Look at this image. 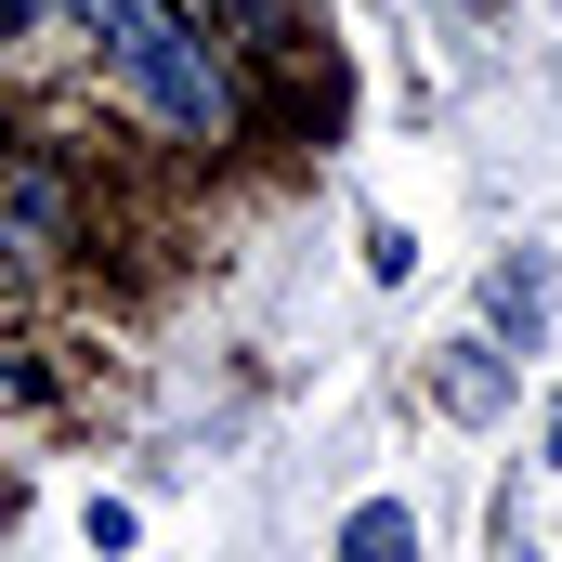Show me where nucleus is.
Here are the masks:
<instances>
[{
    "label": "nucleus",
    "mask_w": 562,
    "mask_h": 562,
    "mask_svg": "<svg viewBox=\"0 0 562 562\" xmlns=\"http://www.w3.org/2000/svg\"><path fill=\"white\" fill-rule=\"evenodd\" d=\"M0 26H13V0H0Z\"/></svg>",
    "instance_id": "39448f33"
},
{
    "label": "nucleus",
    "mask_w": 562,
    "mask_h": 562,
    "mask_svg": "<svg viewBox=\"0 0 562 562\" xmlns=\"http://www.w3.org/2000/svg\"><path fill=\"white\" fill-rule=\"evenodd\" d=\"M79 26H92V53L132 79V105L157 119V132H196V144H223V132H236L223 40H210L183 0H79Z\"/></svg>",
    "instance_id": "f257e3e1"
},
{
    "label": "nucleus",
    "mask_w": 562,
    "mask_h": 562,
    "mask_svg": "<svg viewBox=\"0 0 562 562\" xmlns=\"http://www.w3.org/2000/svg\"><path fill=\"white\" fill-rule=\"evenodd\" d=\"M340 562H419V510H406V497H367V510L340 524Z\"/></svg>",
    "instance_id": "7ed1b4c3"
},
{
    "label": "nucleus",
    "mask_w": 562,
    "mask_h": 562,
    "mask_svg": "<svg viewBox=\"0 0 562 562\" xmlns=\"http://www.w3.org/2000/svg\"><path fill=\"white\" fill-rule=\"evenodd\" d=\"M484 314L537 353V327H550V262H537V249H524V262H497V276H484Z\"/></svg>",
    "instance_id": "f03ea898"
},
{
    "label": "nucleus",
    "mask_w": 562,
    "mask_h": 562,
    "mask_svg": "<svg viewBox=\"0 0 562 562\" xmlns=\"http://www.w3.org/2000/svg\"><path fill=\"white\" fill-rule=\"evenodd\" d=\"M550 458H562V406H550Z\"/></svg>",
    "instance_id": "20e7f679"
}]
</instances>
